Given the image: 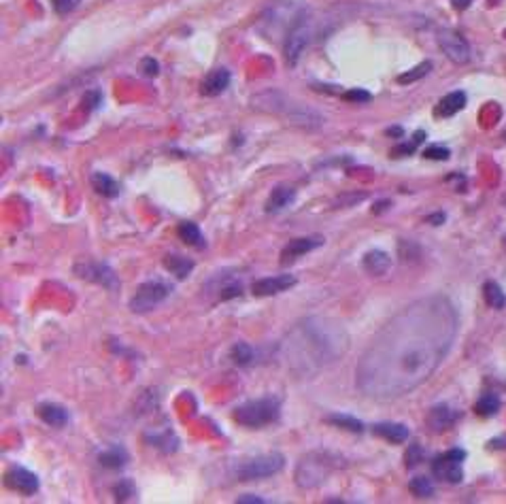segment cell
I'll use <instances>...</instances> for the list:
<instances>
[{
    "mask_svg": "<svg viewBox=\"0 0 506 504\" xmlns=\"http://www.w3.org/2000/svg\"><path fill=\"white\" fill-rule=\"evenodd\" d=\"M373 432L377 434V436H381V439H385V441H389V443H404L409 439V428L404 426V423H377V426H373Z\"/></svg>",
    "mask_w": 506,
    "mask_h": 504,
    "instance_id": "obj_25",
    "label": "cell"
},
{
    "mask_svg": "<svg viewBox=\"0 0 506 504\" xmlns=\"http://www.w3.org/2000/svg\"><path fill=\"white\" fill-rule=\"evenodd\" d=\"M239 502H241V504H264L266 500H264V498H260V496L245 494V496H241V498H239Z\"/></svg>",
    "mask_w": 506,
    "mask_h": 504,
    "instance_id": "obj_43",
    "label": "cell"
},
{
    "mask_svg": "<svg viewBox=\"0 0 506 504\" xmlns=\"http://www.w3.org/2000/svg\"><path fill=\"white\" fill-rule=\"evenodd\" d=\"M230 79H232V75H230L228 69H215V71H211L205 79H202V83H200L202 96H219L221 92L228 90Z\"/></svg>",
    "mask_w": 506,
    "mask_h": 504,
    "instance_id": "obj_17",
    "label": "cell"
},
{
    "mask_svg": "<svg viewBox=\"0 0 506 504\" xmlns=\"http://www.w3.org/2000/svg\"><path fill=\"white\" fill-rule=\"evenodd\" d=\"M449 149L447 147H441V145H432L423 151V158L428 160H449Z\"/></svg>",
    "mask_w": 506,
    "mask_h": 504,
    "instance_id": "obj_39",
    "label": "cell"
},
{
    "mask_svg": "<svg viewBox=\"0 0 506 504\" xmlns=\"http://www.w3.org/2000/svg\"><path fill=\"white\" fill-rule=\"evenodd\" d=\"M113 496L117 502H126V500H132L134 496H137V487H134V483L130 479H119L113 487Z\"/></svg>",
    "mask_w": 506,
    "mask_h": 504,
    "instance_id": "obj_34",
    "label": "cell"
},
{
    "mask_svg": "<svg viewBox=\"0 0 506 504\" xmlns=\"http://www.w3.org/2000/svg\"><path fill=\"white\" fill-rule=\"evenodd\" d=\"M466 107V94L464 92H451L445 98H441V103L436 107V115L438 117H451L455 113H459Z\"/></svg>",
    "mask_w": 506,
    "mask_h": 504,
    "instance_id": "obj_24",
    "label": "cell"
},
{
    "mask_svg": "<svg viewBox=\"0 0 506 504\" xmlns=\"http://www.w3.org/2000/svg\"><path fill=\"white\" fill-rule=\"evenodd\" d=\"M475 411H477V415H481V417H491V415H496V413L500 411V398H498L496 394H485V396H481L479 402L475 405Z\"/></svg>",
    "mask_w": 506,
    "mask_h": 504,
    "instance_id": "obj_31",
    "label": "cell"
},
{
    "mask_svg": "<svg viewBox=\"0 0 506 504\" xmlns=\"http://www.w3.org/2000/svg\"><path fill=\"white\" fill-rule=\"evenodd\" d=\"M313 26H315V19H313L311 11L307 9L305 13H302V17L292 26V30L287 32V37L283 41V58H285L287 66L298 64L302 51H305V47L313 39Z\"/></svg>",
    "mask_w": 506,
    "mask_h": 504,
    "instance_id": "obj_6",
    "label": "cell"
},
{
    "mask_svg": "<svg viewBox=\"0 0 506 504\" xmlns=\"http://www.w3.org/2000/svg\"><path fill=\"white\" fill-rule=\"evenodd\" d=\"M285 466V457L281 453H266V455H258L251 457L247 462L241 464L239 468V479L241 481H255V479H266L277 475L279 470H283Z\"/></svg>",
    "mask_w": 506,
    "mask_h": 504,
    "instance_id": "obj_8",
    "label": "cell"
},
{
    "mask_svg": "<svg viewBox=\"0 0 506 504\" xmlns=\"http://www.w3.org/2000/svg\"><path fill=\"white\" fill-rule=\"evenodd\" d=\"M430 71H432V62H430V60H425V62L417 64L415 69H411L409 73L400 75V77H398V83H402V85H409V83H413V81L423 79V77H425Z\"/></svg>",
    "mask_w": 506,
    "mask_h": 504,
    "instance_id": "obj_33",
    "label": "cell"
},
{
    "mask_svg": "<svg viewBox=\"0 0 506 504\" xmlns=\"http://www.w3.org/2000/svg\"><path fill=\"white\" fill-rule=\"evenodd\" d=\"M207 285H211V292H217L219 300H232V298H239L243 294L241 281L236 279L234 275H230V273L215 275L213 279H209Z\"/></svg>",
    "mask_w": 506,
    "mask_h": 504,
    "instance_id": "obj_15",
    "label": "cell"
},
{
    "mask_svg": "<svg viewBox=\"0 0 506 504\" xmlns=\"http://www.w3.org/2000/svg\"><path fill=\"white\" fill-rule=\"evenodd\" d=\"M171 292H173L171 283H166L162 279L145 281L137 287V292H134V296L130 300V309H132V313H149L158 305H162V302L171 296Z\"/></svg>",
    "mask_w": 506,
    "mask_h": 504,
    "instance_id": "obj_7",
    "label": "cell"
},
{
    "mask_svg": "<svg viewBox=\"0 0 506 504\" xmlns=\"http://www.w3.org/2000/svg\"><path fill=\"white\" fill-rule=\"evenodd\" d=\"M504 139H506V132H504Z\"/></svg>",
    "mask_w": 506,
    "mask_h": 504,
    "instance_id": "obj_46",
    "label": "cell"
},
{
    "mask_svg": "<svg viewBox=\"0 0 506 504\" xmlns=\"http://www.w3.org/2000/svg\"><path fill=\"white\" fill-rule=\"evenodd\" d=\"M421 457H423V451H421V447L419 445H411L409 447V451H407V468H413V466H417L419 462H421Z\"/></svg>",
    "mask_w": 506,
    "mask_h": 504,
    "instance_id": "obj_41",
    "label": "cell"
},
{
    "mask_svg": "<svg viewBox=\"0 0 506 504\" xmlns=\"http://www.w3.org/2000/svg\"><path fill=\"white\" fill-rule=\"evenodd\" d=\"M387 134H389V137H398V139H400L402 134H404V130H402V128H398V126H394V128H389V130H387Z\"/></svg>",
    "mask_w": 506,
    "mask_h": 504,
    "instance_id": "obj_45",
    "label": "cell"
},
{
    "mask_svg": "<svg viewBox=\"0 0 506 504\" xmlns=\"http://www.w3.org/2000/svg\"><path fill=\"white\" fill-rule=\"evenodd\" d=\"M75 275H79L83 281H90V283H98L103 285L111 292H117L119 289V281H117V275L115 271L105 264V262H96V260H81L73 266Z\"/></svg>",
    "mask_w": 506,
    "mask_h": 504,
    "instance_id": "obj_9",
    "label": "cell"
},
{
    "mask_svg": "<svg viewBox=\"0 0 506 504\" xmlns=\"http://www.w3.org/2000/svg\"><path fill=\"white\" fill-rule=\"evenodd\" d=\"M77 3H79V0H51V7H53L56 13L64 15V13L73 11L77 7Z\"/></svg>",
    "mask_w": 506,
    "mask_h": 504,
    "instance_id": "obj_40",
    "label": "cell"
},
{
    "mask_svg": "<svg viewBox=\"0 0 506 504\" xmlns=\"http://www.w3.org/2000/svg\"><path fill=\"white\" fill-rule=\"evenodd\" d=\"M409 489H411L417 498H430V496H434V485H432V481L425 479V477H415V479L409 483Z\"/></svg>",
    "mask_w": 506,
    "mask_h": 504,
    "instance_id": "obj_35",
    "label": "cell"
},
{
    "mask_svg": "<svg viewBox=\"0 0 506 504\" xmlns=\"http://www.w3.org/2000/svg\"><path fill=\"white\" fill-rule=\"evenodd\" d=\"M457 313L445 296L421 298L402 309L377 334L355 368L357 389L375 400H394L419 387L449 353Z\"/></svg>",
    "mask_w": 506,
    "mask_h": 504,
    "instance_id": "obj_1",
    "label": "cell"
},
{
    "mask_svg": "<svg viewBox=\"0 0 506 504\" xmlns=\"http://www.w3.org/2000/svg\"><path fill=\"white\" fill-rule=\"evenodd\" d=\"M423 139H425V132L423 130H419L415 137H413V141L411 143H404V145H398L396 149H394V156H411L421 143H423Z\"/></svg>",
    "mask_w": 506,
    "mask_h": 504,
    "instance_id": "obj_36",
    "label": "cell"
},
{
    "mask_svg": "<svg viewBox=\"0 0 506 504\" xmlns=\"http://www.w3.org/2000/svg\"><path fill=\"white\" fill-rule=\"evenodd\" d=\"M164 266L171 271L177 279H185L192 268H194V260L192 258H185V255H175V253H168L164 258Z\"/></svg>",
    "mask_w": 506,
    "mask_h": 504,
    "instance_id": "obj_26",
    "label": "cell"
},
{
    "mask_svg": "<svg viewBox=\"0 0 506 504\" xmlns=\"http://www.w3.org/2000/svg\"><path fill=\"white\" fill-rule=\"evenodd\" d=\"M294 198H296V190L292 185H277L266 200V213L283 211L287 205L294 203Z\"/></svg>",
    "mask_w": 506,
    "mask_h": 504,
    "instance_id": "obj_20",
    "label": "cell"
},
{
    "mask_svg": "<svg viewBox=\"0 0 506 504\" xmlns=\"http://www.w3.org/2000/svg\"><path fill=\"white\" fill-rule=\"evenodd\" d=\"M100 100H103V94H100L98 90H90V92H85V96H83V100H81V105H83L85 111H94V109H98Z\"/></svg>",
    "mask_w": 506,
    "mask_h": 504,
    "instance_id": "obj_37",
    "label": "cell"
},
{
    "mask_svg": "<svg viewBox=\"0 0 506 504\" xmlns=\"http://www.w3.org/2000/svg\"><path fill=\"white\" fill-rule=\"evenodd\" d=\"M349 347V334L330 319L300 321L283 341V355L294 373L311 375L339 360Z\"/></svg>",
    "mask_w": 506,
    "mask_h": 504,
    "instance_id": "obj_2",
    "label": "cell"
},
{
    "mask_svg": "<svg viewBox=\"0 0 506 504\" xmlns=\"http://www.w3.org/2000/svg\"><path fill=\"white\" fill-rule=\"evenodd\" d=\"M457 411H453L451 407L447 405H438L434 409H430V415H428V426L432 432H445L447 428H451L457 419Z\"/></svg>",
    "mask_w": 506,
    "mask_h": 504,
    "instance_id": "obj_19",
    "label": "cell"
},
{
    "mask_svg": "<svg viewBox=\"0 0 506 504\" xmlns=\"http://www.w3.org/2000/svg\"><path fill=\"white\" fill-rule=\"evenodd\" d=\"M143 439L153 449H160L162 453H175L179 449V439H177V434L171 428H166L162 432H145Z\"/></svg>",
    "mask_w": 506,
    "mask_h": 504,
    "instance_id": "obj_18",
    "label": "cell"
},
{
    "mask_svg": "<svg viewBox=\"0 0 506 504\" xmlns=\"http://www.w3.org/2000/svg\"><path fill=\"white\" fill-rule=\"evenodd\" d=\"M373 98L366 90H351L345 94V100H351V103H368V100Z\"/></svg>",
    "mask_w": 506,
    "mask_h": 504,
    "instance_id": "obj_42",
    "label": "cell"
},
{
    "mask_svg": "<svg viewBox=\"0 0 506 504\" xmlns=\"http://www.w3.org/2000/svg\"><path fill=\"white\" fill-rule=\"evenodd\" d=\"M300 103H294L289 100L283 92L277 90H268V92H260L251 98V107L255 111H264V113H277V115H292L294 109Z\"/></svg>",
    "mask_w": 506,
    "mask_h": 504,
    "instance_id": "obj_11",
    "label": "cell"
},
{
    "mask_svg": "<svg viewBox=\"0 0 506 504\" xmlns=\"http://www.w3.org/2000/svg\"><path fill=\"white\" fill-rule=\"evenodd\" d=\"M438 47L443 49V53L455 62V64H466L470 60V45L466 43V39L459 35V32L451 30V28H443L438 32Z\"/></svg>",
    "mask_w": 506,
    "mask_h": 504,
    "instance_id": "obj_12",
    "label": "cell"
},
{
    "mask_svg": "<svg viewBox=\"0 0 506 504\" xmlns=\"http://www.w3.org/2000/svg\"><path fill=\"white\" fill-rule=\"evenodd\" d=\"M139 71H141L143 75H147V77H155V75H160V64H158V60H153V58H145V60H141V64H139Z\"/></svg>",
    "mask_w": 506,
    "mask_h": 504,
    "instance_id": "obj_38",
    "label": "cell"
},
{
    "mask_svg": "<svg viewBox=\"0 0 506 504\" xmlns=\"http://www.w3.org/2000/svg\"><path fill=\"white\" fill-rule=\"evenodd\" d=\"M470 3H472V0H451L453 9H457V11H464V9H468V7H470Z\"/></svg>",
    "mask_w": 506,
    "mask_h": 504,
    "instance_id": "obj_44",
    "label": "cell"
},
{
    "mask_svg": "<svg viewBox=\"0 0 506 504\" xmlns=\"http://www.w3.org/2000/svg\"><path fill=\"white\" fill-rule=\"evenodd\" d=\"M345 457L339 453H330V451H313L307 453L296 466V483L302 489H313L326 483V479L334 473V470H341L345 466Z\"/></svg>",
    "mask_w": 506,
    "mask_h": 504,
    "instance_id": "obj_3",
    "label": "cell"
},
{
    "mask_svg": "<svg viewBox=\"0 0 506 504\" xmlns=\"http://www.w3.org/2000/svg\"><path fill=\"white\" fill-rule=\"evenodd\" d=\"M128 460H130V455H128V451H126L121 445H111V447H107L105 451H100V455H98L100 466H103V468H109V470H119V468H124V466L128 464Z\"/></svg>",
    "mask_w": 506,
    "mask_h": 504,
    "instance_id": "obj_23",
    "label": "cell"
},
{
    "mask_svg": "<svg viewBox=\"0 0 506 504\" xmlns=\"http://www.w3.org/2000/svg\"><path fill=\"white\" fill-rule=\"evenodd\" d=\"M321 245H323V237H305V239H294V241H289V243L283 247V251H281L283 264H289V262H294V260L302 258L305 253H309V251H313V249H317V247H321Z\"/></svg>",
    "mask_w": 506,
    "mask_h": 504,
    "instance_id": "obj_16",
    "label": "cell"
},
{
    "mask_svg": "<svg viewBox=\"0 0 506 504\" xmlns=\"http://www.w3.org/2000/svg\"><path fill=\"white\" fill-rule=\"evenodd\" d=\"M326 421H328V423H332V426H336V428H343V430L355 432V434L364 432V423H362L360 419L351 417V415L334 413V415H328V417H326Z\"/></svg>",
    "mask_w": 506,
    "mask_h": 504,
    "instance_id": "obj_29",
    "label": "cell"
},
{
    "mask_svg": "<svg viewBox=\"0 0 506 504\" xmlns=\"http://www.w3.org/2000/svg\"><path fill=\"white\" fill-rule=\"evenodd\" d=\"M92 185L94 190L105 196V198H117L119 196V185L113 177H109L107 173H94L92 175Z\"/></svg>",
    "mask_w": 506,
    "mask_h": 504,
    "instance_id": "obj_27",
    "label": "cell"
},
{
    "mask_svg": "<svg viewBox=\"0 0 506 504\" xmlns=\"http://www.w3.org/2000/svg\"><path fill=\"white\" fill-rule=\"evenodd\" d=\"M362 266H364V271H366L368 275L379 277V275H385V273L389 271L391 260H389V255H387L385 251H381V249H373V251H368V253L364 255Z\"/></svg>",
    "mask_w": 506,
    "mask_h": 504,
    "instance_id": "obj_21",
    "label": "cell"
},
{
    "mask_svg": "<svg viewBox=\"0 0 506 504\" xmlns=\"http://www.w3.org/2000/svg\"><path fill=\"white\" fill-rule=\"evenodd\" d=\"M292 285H296V277L294 275H275V277H266V279H258L251 283V292L255 296H275L279 292L289 289Z\"/></svg>",
    "mask_w": 506,
    "mask_h": 504,
    "instance_id": "obj_14",
    "label": "cell"
},
{
    "mask_svg": "<svg viewBox=\"0 0 506 504\" xmlns=\"http://www.w3.org/2000/svg\"><path fill=\"white\" fill-rule=\"evenodd\" d=\"M37 415L53 428H62L69 423V411L60 405H53V402H41L37 407Z\"/></svg>",
    "mask_w": 506,
    "mask_h": 504,
    "instance_id": "obj_22",
    "label": "cell"
},
{
    "mask_svg": "<svg viewBox=\"0 0 506 504\" xmlns=\"http://www.w3.org/2000/svg\"><path fill=\"white\" fill-rule=\"evenodd\" d=\"M281 413V402L273 396L260 398V400H249L245 405L234 409V421L241 423L245 428H262L273 423Z\"/></svg>",
    "mask_w": 506,
    "mask_h": 504,
    "instance_id": "obj_5",
    "label": "cell"
},
{
    "mask_svg": "<svg viewBox=\"0 0 506 504\" xmlns=\"http://www.w3.org/2000/svg\"><path fill=\"white\" fill-rule=\"evenodd\" d=\"M466 460V453L462 449H451L443 455H438L432 462V473L436 479L447 481V483H459L464 479L462 462Z\"/></svg>",
    "mask_w": 506,
    "mask_h": 504,
    "instance_id": "obj_10",
    "label": "cell"
},
{
    "mask_svg": "<svg viewBox=\"0 0 506 504\" xmlns=\"http://www.w3.org/2000/svg\"><path fill=\"white\" fill-rule=\"evenodd\" d=\"M483 294H485V300L491 309H504L506 307V296L496 281H487L485 287H483Z\"/></svg>",
    "mask_w": 506,
    "mask_h": 504,
    "instance_id": "obj_30",
    "label": "cell"
},
{
    "mask_svg": "<svg viewBox=\"0 0 506 504\" xmlns=\"http://www.w3.org/2000/svg\"><path fill=\"white\" fill-rule=\"evenodd\" d=\"M177 232H179V237L185 245H192V247H198V249L205 247V237H202L200 228L194 221H181Z\"/></svg>",
    "mask_w": 506,
    "mask_h": 504,
    "instance_id": "obj_28",
    "label": "cell"
},
{
    "mask_svg": "<svg viewBox=\"0 0 506 504\" xmlns=\"http://www.w3.org/2000/svg\"><path fill=\"white\" fill-rule=\"evenodd\" d=\"M307 11V7L300 0H275V3L262 13V30L268 35V39H273L277 35L287 37V32L292 26L302 17V13Z\"/></svg>",
    "mask_w": 506,
    "mask_h": 504,
    "instance_id": "obj_4",
    "label": "cell"
},
{
    "mask_svg": "<svg viewBox=\"0 0 506 504\" xmlns=\"http://www.w3.org/2000/svg\"><path fill=\"white\" fill-rule=\"evenodd\" d=\"M5 485L19 492V494H26V496H32L39 492V479L35 473H30L28 468H22V466H13L7 470L5 475Z\"/></svg>",
    "mask_w": 506,
    "mask_h": 504,
    "instance_id": "obj_13",
    "label": "cell"
},
{
    "mask_svg": "<svg viewBox=\"0 0 506 504\" xmlns=\"http://www.w3.org/2000/svg\"><path fill=\"white\" fill-rule=\"evenodd\" d=\"M230 355H232L234 364H239V366H249V364H253V360H255V351H253V347L247 345V343H236V345L232 347Z\"/></svg>",
    "mask_w": 506,
    "mask_h": 504,
    "instance_id": "obj_32",
    "label": "cell"
}]
</instances>
